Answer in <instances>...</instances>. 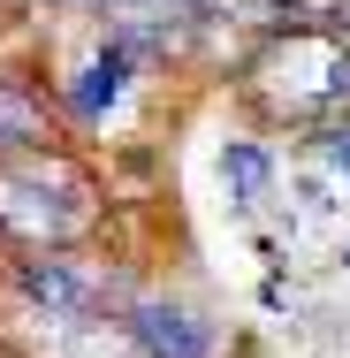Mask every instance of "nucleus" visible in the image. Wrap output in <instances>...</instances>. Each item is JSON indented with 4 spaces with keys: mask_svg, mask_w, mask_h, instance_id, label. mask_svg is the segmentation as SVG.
Instances as JSON below:
<instances>
[{
    "mask_svg": "<svg viewBox=\"0 0 350 358\" xmlns=\"http://www.w3.org/2000/svg\"><path fill=\"white\" fill-rule=\"evenodd\" d=\"M259 313H267V320H297V313H305V297H297V282H282V275H267V282H259Z\"/></svg>",
    "mask_w": 350,
    "mask_h": 358,
    "instance_id": "7",
    "label": "nucleus"
},
{
    "mask_svg": "<svg viewBox=\"0 0 350 358\" xmlns=\"http://www.w3.org/2000/svg\"><path fill=\"white\" fill-rule=\"evenodd\" d=\"M335 267H343V275H350V236H335Z\"/></svg>",
    "mask_w": 350,
    "mask_h": 358,
    "instance_id": "8",
    "label": "nucleus"
},
{
    "mask_svg": "<svg viewBox=\"0 0 350 358\" xmlns=\"http://www.w3.org/2000/svg\"><path fill=\"white\" fill-rule=\"evenodd\" d=\"M305 168H320L335 191H350V107L305 130Z\"/></svg>",
    "mask_w": 350,
    "mask_h": 358,
    "instance_id": "6",
    "label": "nucleus"
},
{
    "mask_svg": "<svg viewBox=\"0 0 350 358\" xmlns=\"http://www.w3.org/2000/svg\"><path fill=\"white\" fill-rule=\"evenodd\" d=\"M61 138V115H54V92H46V69L38 62H0V160L15 152H46Z\"/></svg>",
    "mask_w": 350,
    "mask_h": 358,
    "instance_id": "5",
    "label": "nucleus"
},
{
    "mask_svg": "<svg viewBox=\"0 0 350 358\" xmlns=\"http://www.w3.org/2000/svg\"><path fill=\"white\" fill-rule=\"evenodd\" d=\"M107 343H115V358H244L251 351V336L213 297L183 282H145V275L122 289Z\"/></svg>",
    "mask_w": 350,
    "mask_h": 358,
    "instance_id": "2",
    "label": "nucleus"
},
{
    "mask_svg": "<svg viewBox=\"0 0 350 358\" xmlns=\"http://www.w3.org/2000/svg\"><path fill=\"white\" fill-rule=\"evenodd\" d=\"M213 176H221V214L228 229H267L282 214V152L259 130H228V138L213 145Z\"/></svg>",
    "mask_w": 350,
    "mask_h": 358,
    "instance_id": "4",
    "label": "nucleus"
},
{
    "mask_svg": "<svg viewBox=\"0 0 350 358\" xmlns=\"http://www.w3.org/2000/svg\"><path fill=\"white\" fill-rule=\"evenodd\" d=\"M145 84H152V76H145L107 31H84V46H76L69 62L46 69V92H54V115H61V138L69 145H99L145 99Z\"/></svg>",
    "mask_w": 350,
    "mask_h": 358,
    "instance_id": "3",
    "label": "nucleus"
},
{
    "mask_svg": "<svg viewBox=\"0 0 350 358\" xmlns=\"http://www.w3.org/2000/svg\"><path fill=\"white\" fill-rule=\"evenodd\" d=\"M244 358H267V351H244Z\"/></svg>",
    "mask_w": 350,
    "mask_h": 358,
    "instance_id": "9",
    "label": "nucleus"
},
{
    "mask_svg": "<svg viewBox=\"0 0 350 358\" xmlns=\"http://www.w3.org/2000/svg\"><path fill=\"white\" fill-rule=\"evenodd\" d=\"M107 221V183L76 145L0 160V252H84Z\"/></svg>",
    "mask_w": 350,
    "mask_h": 358,
    "instance_id": "1",
    "label": "nucleus"
}]
</instances>
